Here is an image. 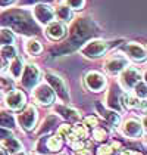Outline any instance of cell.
Segmentation results:
<instances>
[{"label": "cell", "instance_id": "cell-1", "mask_svg": "<svg viewBox=\"0 0 147 155\" xmlns=\"http://www.w3.org/2000/svg\"><path fill=\"white\" fill-rule=\"evenodd\" d=\"M108 49V45L102 40H93V41H88L84 48L81 49V53L87 56V58H91V59H96L105 55Z\"/></svg>", "mask_w": 147, "mask_h": 155}, {"label": "cell", "instance_id": "cell-2", "mask_svg": "<svg viewBox=\"0 0 147 155\" xmlns=\"http://www.w3.org/2000/svg\"><path fill=\"white\" fill-rule=\"evenodd\" d=\"M34 97H36V101L38 104H41L44 107H49V105L53 104V101L56 97V93H55V90L50 86H47V84H40L34 90Z\"/></svg>", "mask_w": 147, "mask_h": 155}, {"label": "cell", "instance_id": "cell-3", "mask_svg": "<svg viewBox=\"0 0 147 155\" xmlns=\"http://www.w3.org/2000/svg\"><path fill=\"white\" fill-rule=\"evenodd\" d=\"M84 81L87 89H90L91 92H102L106 86V77L97 71H90L86 75Z\"/></svg>", "mask_w": 147, "mask_h": 155}, {"label": "cell", "instance_id": "cell-4", "mask_svg": "<svg viewBox=\"0 0 147 155\" xmlns=\"http://www.w3.org/2000/svg\"><path fill=\"white\" fill-rule=\"evenodd\" d=\"M121 84H122L124 89H127V90H131V89H134V86L140 80H141V77H140V72L137 71L135 68L133 67H127L125 70L121 71Z\"/></svg>", "mask_w": 147, "mask_h": 155}, {"label": "cell", "instance_id": "cell-5", "mask_svg": "<svg viewBox=\"0 0 147 155\" xmlns=\"http://www.w3.org/2000/svg\"><path fill=\"white\" fill-rule=\"evenodd\" d=\"M127 67H128L127 58H124L122 55H113V56L108 58L106 62H105V70L109 72V74H112V75L119 74Z\"/></svg>", "mask_w": 147, "mask_h": 155}, {"label": "cell", "instance_id": "cell-6", "mask_svg": "<svg viewBox=\"0 0 147 155\" xmlns=\"http://www.w3.org/2000/svg\"><path fill=\"white\" fill-rule=\"evenodd\" d=\"M38 77H40V72H38V68L36 65H27L24 70V75H22V86L25 89H33L34 86L38 81Z\"/></svg>", "mask_w": 147, "mask_h": 155}, {"label": "cell", "instance_id": "cell-7", "mask_svg": "<svg viewBox=\"0 0 147 155\" xmlns=\"http://www.w3.org/2000/svg\"><path fill=\"white\" fill-rule=\"evenodd\" d=\"M18 121H19V124H21V127H22V129H25V130H31V129L34 127L36 121H37L36 108L34 107H28L22 114H19Z\"/></svg>", "mask_w": 147, "mask_h": 155}, {"label": "cell", "instance_id": "cell-8", "mask_svg": "<svg viewBox=\"0 0 147 155\" xmlns=\"http://www.w3.org/2000/svg\"><path fill=\"white\" fill-rule=\"evenodd\" d=\"M34 16L41 24H50L52 19L55 18V11L49 5H37L34 8Z\"/></svg>", "mask_w": 147, "mask_h": 155}, {"label": "cell", "instance_id": "cell-9", "mask_svg": "<svg viewBox=\"0 0 147 155\" xmlns=\"http://www.w3.org/2000/svg\"><path fill=\"white\" fill-rule=\"evenodd\" d=\"M6 105L13 109V111H18L21 108H24L25 105V95L21 92V90H13V92H9L6 95V99H5Z\"/></svg>", "mask_w": 147, "mask_h": 155}, {"label": "cell", "instance_id": "cell-10", "mask_svg": "<svg viewBox=\"0 0 147 155\" xmlns=\"http://www.w3.org/2000/svg\"><path fill=\"white\" fill-rule=\"evenodd\" d=\"M143 131V126L140 124V121L137 120H127L122 124V133L127 137H131V139H138L140 134Z\"/></svg>", "mask_w": 147, "mask_h": 155}, {"label": "cell", "instance_id": "cell-11", "mask_svg": "<svg viewBox=\"0 0 147 155\" xmlns=\"http://www.w3.org/2000/svg\"><path fill=\"white\" fill-rule=\"evenodd\" d=\"M47 80H49V83L53 86V89L56 90V93L61 96L62 99L69 101V95H68L66 86H65L62 78H59L58 75H55V74H52V72H47Z\"/></svg>", "mask_w": 147, "mask_h": 155}, {"label": "cell", "instance_id": "cell-12", "mask_svg": "<svg viewBox=\"0 0 147 155\" xmlns=\"http://www.w3.org/2000/svg\"><path fill=\"white\" fill-rule=\"evenodd\" d=\"M125 52L134 61H143L146 58V49H144V46H141L138 43H128L125 46Z\"/></svg>", "mask_w": 147, "mask_h": 155}, {"label": "cell", "instance_id": "cell-13", "mask_svg": "<svg viewBox=\"0 0 147 155\" xmlns=\"http://www.w3.org/2000/svg\"><path fill=\"white\" fill-rule=\"evenodd\" d=\"M65 33H66V30H65V27L62 22H56V21H52L50 24H47V30H46V34L49 38L52 40H61L62 37L65 36Z\"/></svg>", "mask_w": 147, "mask_h": 155}, {"label": "cell", "instance_id": "cell-14", "mask_svg": "<svg viewBox=\"0 0 147 155\" xmlns=\"http://www.w3.org/2000/svg\"><path fill=\"white\" fill-rule=\"evenodd\" d=\"M56 111L61 114L63 118L68 120V121H77V120H80V112L77 109H74V108L65 107V105H58Z\"/></svg>", "mask_w": 147, "mask_h": 155}, {"label": "cell", "instance_id": "cell-15", "mask_svg": "<svg viewBox=\"0 0 147 155\" xmlns=\"http://www.w3.org/2000/svg\"><path fill=\"white\" fill-rule=\"evenodd\" d=\"M88 136L87 127L83 124H77L75 127H71V134H69V140H84Z\"/></svg>", "mask_w": 147, "mask_h": 155}, {"label": "cell", "instance_id": "cell-16", "mask_svg": "<svg viewBox=\"0 0 147 155\" xmlns=\"http://www.w3.org/2000/svg\"><path fill=\"white\" fill-rule=\"evenodd\" d=\"M3 146L8 149V152L11 154H15V152H19L21 149V143L18 142V139H15L13 136H9L3 140Z\"/></svg>", "mask_w": 147, "mask_h": 155}, {"label": "cell", "instance_id": "cell-17", "mask_svg": "<svg viewBox=\"0 0 147 155\" xmlns=\"http://www.w3.org/2000/svg\"><path fill=\"white\" fill-rule=\"evenodd\" d=\"M55 15L61 19V21H69L71 19V9L68 5H59L55 9Z\"/></svg>", "mask_w": 147, "mask_h": 155}, {"label": "cell", "instance_id": "cell-18", "mask_svg": "<svg viewBox=\"0 0 147 155\" xmlns=\"http://www.w3.org/2000/svg\"><path fill=\"white\" fill-rule=\"evenodd\" d=\"M0 127H3V129H13L15 127V118L9 112L0 111Z\"/></svg>", "mask_w": 147, "mask_h": 155}, {"label": "cell", "instance_id": "cell-19", "mask_svg": "<svg viewBox=\"0 0 147 155\" xmlns=\"http://www.w3.org/2000/svg\"><path fill=\"white\" fill-rule=\"evenodd\" d=\"M25 50L30 53V55H38L43 48H41V43L36 40V38H31V40H28L27 41V45H25Z\"/></svg>", "mask_w": 147, "mask_h": 155}, {"label": "cell", "instance_id": "cell-20", "mask_svg": "<svg viewBox=\"0 0 147 155\" xmlns=\"http://www.w3.org/2000/svg\"><path fill=\"white\" fill-rule=\"evenodd\" d=\"M21 71H22V61L19 59L18 56H15L12 65L9 67V72H11V75L13 78H18L21 75Z\"/></svg>", "mask_w": 147, "mask_h": 155}, {"label": "cell", "instance_id": "cell-21", "mask_svg": "<svg viewBox=\"0 0 147 155\" xmlns=\"http://www.w3.org/2000/svg\"><path fill=\"white\" fill-rule=\"evenodd\" d=\"M61 148H62V137H59L58 134L47 139V149L49 151H56L58 152Z\"/></svg>", "mask_w": 147, "mask_h": 155}, {"label": "cell", "instance_id": "cell-22", "mask_svg": "<svg viewBox=\"0 0 147 155\" xmlns=\"http://www.w3.org/2000/svg\"><path fill=\"white\" fill-rule=\"evenodd\" d=\"M13 43V34L9 30H0V45L8 46Z\"/></svg>", "mask_w": 147, "mask_h": 155}, {"label": "cell", "instance_id": "cell-23", "mask_svg": "<svg viewBox=\"0 0 147 155\" xmlns=\"http://www.w3.org/2000/svg\"><path fill=\"white\" fill-rule=\"evenodd\" d=\"M134 89H135V95H137V97L140 99H143L144 101V97H146V83L143 81V80H140L138 83L134 86Z\"/></svg>", "mask_w": 147, "mask_h": 155}, {"label": "cell", "instance_id": "cell-24", "mask_svg": "<svg viewBox=\"0 0 147 155\" xmlns=\"http://www.w3.org/2000/svg\"><path fill=\"white\" fill-rule=\"evenodd\" d=\"M69 134H71V126H68V124H63V126H61V127L58 129V136H59V137L69 139Z\"/></svg>", "mask_w": 147, "mask_h": 155}, {"label": "cell", "instance_id": "cell-25", "mask_svg": "<svg viewBox=\"0 0 147 155\" xmlns=\"http://www.w3.org/2000/svg\"><path fill=\"white\" fill-rule=\"evenodd\" d=\"M2 53H3V56H5L6 59L15 58V48H13L12 45H8V46H5V48L2 49Z\"/></svg>", "mask_w": 147, "mask_h": 155}, {"label": "cell", "instance_id": "cell-26", "mask_svg": "<svg viewBox=\"0 0 147 155\" xmlns=\"http://www.w3.org/2000/svg\"><path fill=\"white\" fill-rule=\"evenodd\" d=\"M84 3H86V0H68V6H69V9H75V11L83 9Z\"/></svg>", "mask_w": 147, "mask_h": 155}, {"label": "cell", "instance_id": "cell-27", "mask_svg": "<svg viewBox=\"0 0 147 155\" xmlns=\"http://www.w3.org/2000/svg\"><path fill=\"white\" fill-rule=\"evenodd\" d=\"M106 131L103 130V129H100V127H96L94 131H93V137L96 139V140H105L106 139Z\"/></svg>", "mask_w": 147, "mask_h": 155}, {"label": "cell", "instance_id": "cell-28", "mask_svg": "<svg viewBox=\"0 0 147 155\" xmlns=\"http://www.w3.org/2000/svg\"><path fill=\"white\" fill-rule=\"evenodd\" d=\"M105 117L109 120V123L112 126H118L119 124V115L115 114V112H108V114H105Z\"/></svg>", "mask_w": 147, "mask_h": 155}, {"label": "cell", "instance_id": "cell-29", "mask_svg": "<svg viewBox=\"0 0 147 155\" xmlns=\"http://www.w3.org/2000/svg\"><path fill=\"white\" fill-rule=\"evenodd\" d=\"M112 154V148L110 146H102V148H99V155H110Z\"/></svg>", "mask_w": 147, "mask_h": 155}, {"label": "cell", "instance_id": "cell-30", "mask_svg": "<svg viewBox=\"0 0 147 155\" xmlns=\"http://www.w3.org/2000/svg\"><path fill=\"white\" fill-rule=\"evenodd\" d=\"M86 123H87V126H91V127H97V118L96 117H87L86 118Z\"/></svg>", "mask_w": 147, "mask_h": 155}, {"label": "cell", "instance_id": "cell-31", "mask_svg": "<svg viewBox=\"0 0 147 155\" xmlns=\"http://www.w3.org/2000/svg\"><path fill=\"white\" fill-rule=\"evenodd\" d=\"M11 136V133L6 130V129H3V127H0V139H6V137H9Z\"/></svg>", "mask_w": 147, "mask_h": 155}, {"label": "cell", "instance_id": "cell-32", "mask_svg": "<svg viewBox=\"0 0 147 155\" xmlns=\"http://www.w3.org/2000/svg\"><path fill=\"white\" fill-rule=\"evenodd\" d=\"M13 0H0V5L2 6H5V5H9V3H12Z\"/></svg>", "mask_w": 147, "mask_h": 155}, {"label": "cell", "instance_id": "cell-33", "mask_svg": "<svg viewBox=\"0 0 147 155\" xmlns=\"http://www.w3.org/2000/svg\"><path fill=\"white\" fill-rule=\"evenodd\" d=\"M122 155H138V154L133 152V151H125V152H122Z\"/></svg>", "mask_w": 147, "mask_h": 155}, {"label": "cell", "instance_id": "cell-34", "mask_svg": "<svg viewBox=\"0 0 147 155\" xmlns=\"http://www.w3.org/2000/svg\"><path fill=\"white\" fill-rule=\"evenodd\" d=\"M0 155H6V152H3V151H0Z\"/></svg>", "mask_w": 147, "mask_h": 155}, {"label": "cell", "instance_id": "cell-35", "mask_svg": "<svg viewBox=\"0 0 147 155\" xmlns=\"http://www.w3.org/2000/svg\"><path fill=\"white\" fill-rule=\"evenodd\" d=\"M16 155H25V154H21V152H18V154H16Z\"/></svg>", "mask_w": 147, "mask_h": 155}]
</instances>
